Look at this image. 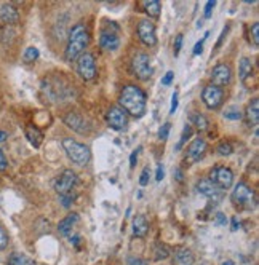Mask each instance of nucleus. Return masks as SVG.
<instances>
[{"mask_svg":"<svg viewBox=\"0 0 259 265\" xmlns=\"http://www.w3.org/2000/svg\"><path fill=\"white\" fill-rule=\"evenodd\" d=\"M120 106L125 112L136 118L143 117L146 112V94L136 85H126L120 93Z\"/></svg>","mask_w":259,"mask_h":265,"instance_id":"1","label":"nucleus"},{"mask_svg":"<svg viewBox=\"0 0 259 265\" xmlns=\"http://www.w3.org/2000/svg\"><path fill=\"white\" fill-rule=\"evenodd\" d=\"M88 43H90V34L86 27L83 24H75L69 34L66 47V59L75 61L83 53V50L88 47Z\"/></svg>","mask_w":259,"mask_h":265,"instance_id":"2","label":"nucleus"},{"mask_svg":"<svg viewBox=\"0 0 259 265\" xmlns=\"http://www.w3.org/2000/svg\"><path fill=\"white\" fill-rule=\"evenodd\" d=\"M62 149L74 163L85 164V163L90 161V157H91L90 149L86 147L85 144H82V142H77V141H74L71 138H66L62 141Z\"/></svg>","mask_w":259,"mask_h":265,"instance_id":"3","label":"nucleus"},{"mask_svg":"<svg viewBox=\"0 0 259 265\" xmlns=\"http://www.w3.org/2000/svg\"><path fill=\"white\" fill-rule=\"evenodd\" d=\"M132 69L133 74L138 77L139 80H149L154 74L152 61H150L149 54L146 53H138L132 61Z\"/></svg>","mask_w":259,"mask_h":265,"instance_id":"4","label":"nucleus"},{"mask_svg":"<svg viewBox=\"0 0 259 265\" xmlns=\"http://www.w3.org/2000/svg\"><path fill=\"white\" fill-rule=\"evenodd\" d=\"M232 202L246 209H251V206L256 205V196H254V192L246 184L239 182L232 192Z\"/></svg>","mask_w":259,"mask_h":265,"instance_id":"5","label":"nucleus"},{"mask_svg":"<svg viewBox=\"0 0 259 265\" xmlns=\"http://www.w3.org/2000/svg\"><path fill=\"white\" fill-rule=\"evenodd\" d=\"M210 181L218 187V189L225 190V189H229V187H232L234 173L225 167H216L210 173Z\"/></svg>","mask_w":259,"mask_h":265,"instance_id":"6","label":"nucleus"},{"mask_svg":"<svg viewBox=\"0 0 259 265\" xmlns=\"http://www.w3.org/2000/svg\"><path fill=\"white\" fill-rule=\"evenodd\" d=\"M79 182V178L77 174H75L72 170H64L58 178L55 179V190L59 193V195H64V193H69L72 192V189Z\"/></svg>","mask_w":259,"mask_h":265,"instance_id":"7","label":"nucleus"},{"mask_svg":"<svg viewBox=\"0 0 259 265\" xmlns=\"http://www.w3.org/2000/svg\"><path fill=\"white\" fill-rule=\"evenodd\" d=\"M202 101H203L205 106H207L208 109H211V110L218 109L222 104V101H224L222 88L214 86V85H207L203 88V91H202Z\"/></svg>","mask_w":259,"mask_h":265,"instance_id":"8","label":"nucleus"},{"mask_svg":"<svg viewBox=\"0 0 259 265\" xmlns=\"http://www.w3.org/2000/svg\"><path fill=\"white\" fill-rule=\"evenodd\" d=\"M77 72L83 80H93L96 77V64L91 53H82L77 58Z\"/></svg>","mask_w":259,"mask_h":265,"instance_id":"9","label":"nucleus"},{"mask_svg":"<svg viewBox=\"0 0 259 265\" xmlns=\"http://www.w3.org/2000/svg\"><path fill=\"white\" fill-rule=\"evenodd\" d=\"M106 120H107V125L115 131H123L128 125L126 112L120 106H114V107H111L109 110H107Z\"/></svg>","mask_w":259,"mask_h":265,"instance_id":"10","label":"nucleus"},{"mask_svg":"<svg viewBox=\"0 0 259 265\" xmlns=\"http://www.w3.org/2000/svg\"><path fill=\"white\" fill-rule=\"evenodd\" d=\"M197 192L200 193V195H203L205 198H207V200L210 202V203H213V205H218L221 200H222V190L221 189H218V187H216L210 179H202V181H199V184H197Z\"/></svg>","mask_w":259,"mask_h":265,"instance_id":"11","label":"nucleus"},{"mask_svg":"<svg viewBox=\"0 0 259 265\" xmlns=\"http://www.w3.org/2000/svg\"><path fill=\"white\" fill-rule=\"evenodd\" d=\"M138 36L144 45L154 47L157 43V34H155V26L150 23L149 19H141L138 24Z\"/></svg>","mask_w":259,"mask_h":265,"instance_id":"12","label":"nucleus"},{"mask_svg":"<svg viewBox=\"0 0 259 265\" xmlns=\"http://www.w3.org/2000/svg\"><path fill=\"white\" fill-rule=\"evenodd\" d=\"M232 79V71L228 64H218L214 65V69L211 72V85L214 86H224V85H229Z\"/></svg>","mask_w":259,"mask_h":265,"instance_id":"13","label":"nucleus"},{"mask_svg":"<svg viewBox=\"0 0 259 265\" xmlns=\"http://www.w3.org/2000/svg\"><path fill=\"white\" fill-rule=\"evenodd\" d=\"M64 123H66L69 128H72L74 131L82 132V135L90 131V123L77 112H69L66 117H64Z\"/></svg>","mask_w":259,"mask_h":265,"instance_id":"14","label":"nucleus"},{"mask_svg":"<svg viewBox=\"0 0 259 265\" xmlns=\"http://www.w3.org/2000/svg\"><path fill=\"white\" fill-rule=\"evenodd\" d=\"M100 45L107 50V51H114L120 45V37H118L117 30L114 29H103L101 37H100Z\"/></svg>","mask_w":259,"mask_h":265,"instance_id":"15","label":"nucleus"},{"mask_svg":"<svg viewBox=\"0 0 259 265\" xmlns=\"http://www.w3.org/2000/svg\"><path fill=\"white\" fill-rule=\"evenodd\" d=\"M205 152H207V142L203 139L197 138L190 142V146L187 149V161L189 163H196V161H200L205 155Z\"/></svg>","mask_w":259,"mask_h":265,"instance_id":"16","label":"nucleus"},{"mask_svg":"<svg viewBox=\"0 0 259 265\" xmlns=\"http://www.w3.org/2000/svg\"><path fill=\"white\" fill-rule=\"evenodd\" d=\"M245 118L248 121V125H251V126H256L259 123V99L257 97H254L253 101L246 106Z\"/></svg>","mask_w":259,"mask_h":265,"instance_id":"17","label":"nucleus"},{"mask_svg":"<svg viewBox=\"0 0 259 265\" xmlns=\"http://www.w3.org/2000/svg\"><path fill=\"white\" fill-rule=\"evenodd\" d=\"M79 219H80V216L77 214V213H72V214H69V216H66L64 217L61 222H59V225H58V230H59V234L62 235V237H68L71 231H72V228H74V225L79 222Z\"/></svg>","mask_w":259,"mask_h":265,"instance_id":"18","label":"nucleus"},{"mask_svg":"<svg viewBox=\"0 0 259 265\" xmlns=\"http://www.w3.org/2000/svg\"><path fill=\"white\" fill-rule=\"evenodd\" d=\"M147 231H149V222H147L146 216H143V214L135 216V219H133V234H135V237L144 238L147 235Z\"/></svg>","mask_w":259,"mask_h":265,"instance_id":"19","label":"nucleus"},{"mask_svg":"<svg viewBox=\"0 0 259 265\" xmlns=\"http://www.w3.org/2000/svg\"><path fill=\"white\" fill-rule=\"evenodd\" d=\"M0 19L4 21V23H8V24H13L19 19V13L18 10L13 7V5H2L0 7Z\"/></svg>","mask_w":259,"mask_h":265,"instance_id":"20","label":"nucleus"},{"mask_svg":"<svg viewBox=\"0 0 259 265\" xmlns=\"http://www.w3.org/2000/svg\"><path fill=\"white\" fill-rule=\"evenodd\" d=\"M26 138L34 147H40V144L43 142V132L37 126L29 125V126H26Z\"/></svg>","mask_w":259,"mask_h":265,"instance_id":"21","label":"nucleus"},{"mask_svg":"<svg viewBox=\"0 0 259 265\" xmlns=\"http://www.w3.org/2000/svg\"><path fill=\"white\" fill-rule=\"evenodd\" d=\"M176 259L181 265H192L196 257H193V252L189 248H179L176 251Z\"/></svg>","mask_w":259,"mask_h":265,"instance_id":"22","label":"nucleus"},{"mask_svg":"<svg viewBox=\"0 0 259 265\" xmlns=\"http://www.w3.org/2000/svg\"><path fill=\"white\" fill-rule=\"evenodd\" d=\"M143 7L146 10V13L150 16V18H158L160 16V12H161V5L158 0H146L143 2Z\"/></svg>","mask_w":259,"mask_h":265,"instance_id":"23","label":"nucleus"},{"mask_svg":"<svg viewBox=\"0 0 259 265\" xmlns=\"http://www.w3.org/2000/svg\"><path fill=\"white\" fill-rule=\"evenodd\" d=\"M239 72H240V80L245 82L248 79V75H251L253 72V62L248 58H242L239 64Z\"/></svg>","mask_w":259,"mask_h":265,"instance_id":"24","label":"nucleus"},{"mask_svg":"<svg viewBox=\"0 0 259 265\" xmlns=\"http://www.w3.org/2000/svg\"><path fill=\"white\" fill-rule=\"evenodd\" d=\"M8 265H36V262L29 259L24 254H19V252H15L10 256L8 259Z\"/></svg>","mask_w":259,"mask_h":265,"instance_id":"25","label":"nucleus"},{"mask_svg":"<svg viewBox=\"0 0 259 265\" xmlns=\"http://www.w3.org/2000/svg\"><path fill=\"white\" fill-rule=\"evenodd\" d=\"M190 121L193 125H196V128L199 129V131H207L208 129V120L205 118V115H202V114H192L190 115Z\"/></svg>","mask_w":259,"mask_h":265,"instance_id":"26","label":"nucleus"},{"mask_svg":"<svg viewBox=\"0 0 259 265\" xmlns=\"http://www.w3.org/2000/svg\"><path fill=\"white\" fill-rule=\"evenodd\" d=\"M224 117L228 118V120H240L242 118V112H240V109L239 107H235V106H229L228 109L224 110Z\"/></svg>","mask_w":259,"mask_h":265,"instance_id":"27","label":"nucleus"},{"mask_svg":"<svg viewBox=\"0 0 259 265\" xmlns=\"http://www.w3.org/2000/svg\"><path fill=\"white\" fill-rule=\"evenodd\" d=\"M37 58H39V50H37V48H34V47L26 48V51H24V54H23V59H24L26 62H34Z\"/></svg>","mask_w":259,"mask_h":265,"instance_id":"28","label":"nucleus"},{"mask_svg":"<svg viewBox=\"0 0 259 265\" xmlns=\"http://www.w3.org/2000/svg\"><path fill=\"white\" fill-rule=\"evenodd\" d=\"M168 249L164 246V245H157L155 248H154V257H155V260H160V259H167L168 257Z\"/></svg>","mask_w":259,"mask_h":265,"instance_id":"29","label":"nucleus"},{"mask_svg":"<svg viewBox=\"0 0 259 265\" xmlns=\"http://www.w3.org/2000/svg\"><path fill=\"white\" fill-rule=\"evenodd\" d=\"M190 136H192V128H190L189 125H186V126H184V131H182V136H181V139H179V142H178V146H176V150H181V147L184 146V142H186Z\"/></svg>","mask_w":259,"mask_h":265,"instance_id":"30","label":"nucleus"},{"mask_svg":"<svg viewBox=\"0 0 259 265\" xmlns=\"http://www.w3.org/2000/svg\"><path fill=\"white\" fill-rule=\"evenodd\" d=\"M232 152H234V149L229 142H221V144L218 146V153L221 157H229Z\"/></svg>","mask_w":259,"mask_h":265,"instance_id":"31","label":"nucleus"},{"mask_svg":"<svg viewBox=\"0 0 259 265\" xmlns=\"http://www.w3.org/2000/svg\"><path fill=\"white\" fill-rule=\"evenodd\" d=\"M74 200H75V195L74 193H64V195H59V202H61V205L64 206V208H71V205L74 203Z\"/></svg>","mask_w":259,"mask_h":265,"instance_id":"32","label":"nucleus"},{"mask_svg":"<svg viewBox=\"0 0 259 265\" xmlns=\"http://www.w3.org/2000/svg\"><path fill=\"white\" fill-rule=\"evenodd\" d=\"M170 129H171V125H170V123L161 125L160 129H158V138H160L161 141H167V139H168V135H170Z\"/></svg>","mask_w":259,"mask_h":265,"instance_id":"33","label":"nucleus"},{"mask_svg":"<svg viewBox=\"0 0 259 265\" xmlns=\"http://www.w3.org/2000/svg\"><path fill=\"white\" fill-rule=\"evenodd\" d=\"M250 39L253 40L254 45H257L259 43V24L257 23H254L253 27L250 29Z\"/></svg>","mask_w":259,"mask_h":265,"instance_id":"34","label":"nucleus"},{"mask_svg":"<svg viewBox=\"0 0 259 265\" xmlns=\"http://www.w3.org/2000/svg\"><path fill=\"white\" fill-rule=\"evenodd\" d=\"M149 179H150V171H149V168H144L143 173H141V176H139V185H141V187L147 185L149 184Z\"/></svg>","mask_w":259,"mask_h":265,"instance_id":"35","label":"nucleus"},{"mask_svg":"<svg viewBox=\"0 0 259 265\" xmlns=\"http://www.w3.org/2000/svg\"><path fill=\"white\" fill-rule=\"evenodd\" d=\"M8 246V235L4 230V227H0V251H4Z\"/></svg>","mask_w":259,"mask_h":265,"instance_id":"36","label":"nucleus"},{"mask_svg":"<svg viewBox=\"0 0 259 265\" xmlns=\"http://www.w3.org/2000/svg\"><path fill=\"white\" fill-rule=\"evenodd\" d=\"M178 103H179V99H178V91L173 93L171 96V107H170V114H175V110L178 109Z\"/></svg>","mask_w":259,"mask_h":265,"instance_id":"37","label":"nucleus"},{"mask_svg":"<svg viewBox=\"0 0 259 265\" xmlns=\"http://www.w3.org/2000/svg\"><path fill=\"white\" fill-rule=\"evenodd\" d=\"M214 5H216L214 0H210V2H207V5H205V18H210V15H211V12H213Z\"/></svg>","mask_w":259,"mask_h":265,"instance_id":"38","label":"nucleus"},{"mask_svg":"<svg viewBox=\"0 0 259 265\" xmlns=\"http://www.w3.org/2000/svg\"><path fill=\"white\" fill-rule=\"evenodd\" d=\"M8 168V161H7V157L5 153L0 150V171H5Z\"/></svg>","mask_w":259,"mask_h":265,"instance_id":"39","label":"nucleus"},{"mask_svg":"<svg viewBox=\"0 0 259 265\" xmlns=\"http://www.w3.org/2000/svg\"><path fill=\"white\" fill-rule=\"evenodd\" d=\"M182 34H178L176 36V40H175V54H178L181 51V47H182Z\"/></svg>","mask_w":259,"mask_h":265,"instance_id":"40","label":"nucleus"},{"mask_svg":"<svg viewBox=\"0 0 259 265\" xmlns=\"http://www.w3.org/2000/svg\"><path fill=\"white\" fill-rule=\"evenodd\" d=\"M203 42H205V39H202L196 43V47H193V56H199V54L203 51Z\"/></svg>","mask_w":259,"mask_h":265,"instance_id":"41","label":"nucleus"},{"mask_svg":"<svg viewBox=\"0 0 259 265\" xmlns=\"http://www.w3.org/2000/svg\"><path fill=\"white\" fill-rule=\"evenodd\" d=\"M165 178V171H164V164H158L157 167V174H155V181L160 182L161 179Z\"/></svg>","mask_w":259,"mask_h":265,"instance_id":"42","label":"nucleus"},{"mask_svg":"<svg viewBox=\"0 0 259 265\" xmlns=\"http://www.w3.org/2000/svg\"><path fill=\"white\" fill-rule=\"evenodd\" d=\"M214 219H216V224H218V225H225V224H228V217H225L222 213H218Z\"/></svg>","mask_w":259,"mask_h":265,"instance_id":"43","label":"nucleus"},{"mask_svg":"<svg viewBox=\"0 0 259 265\" xmlns=\"http://www.w3.org/2000/svg\"><path fill=\"white\" fill-rule=\"evenodd\" d=\"M141 149H138L132 153V157H130V168H135L136 167V163H138V153Z\"/></svg>","mask_w":259,"mask_h":265,"instance_id":"44","label":"nucleus"},{"mask_svg":"<svg viewBox=\"0 0 259 265\" xmlns=\"http://www.w3.org/2000/svg\"><path fill=\"white\" fill-rule=\"evenodd\" d=\"M173 77H175V74H173L171 71H170V72H167V74H165V77H164V79H161V83H164V85H167V86H168V85L171 83V80H173Z\"/></svg>","mask_w":259,"mask_h":265,"instance_id":"45","label":"nucleus"},{"mask_svg":"<svg viewBox=\"0 0 259 265\" xmlns=\"http://www.w3.org/2000/svg\"><path fill=\"white\" fill-rule=\"evenodd\" d=\"M228 32H229V26H225V27H224V30H222V34H221V36H219V39H218V43H216V48H219V47H221L222 39H224V36H228Z\"/></svg>","mask_w":259,"mask_h":265,"instance_id":"46","label":"nucleus"},{"mask_svg":"<svg viewBox=\"0 0 259 265\" xmlns=\"http://www.w3.org/2000/svg\"><path fill=\"white\" fill-rule=\"evenodd\" d=\"M128 263L130 265H146V262H143L141 259H138V257H128Z\"/></svg>","mask_w":259,"mask_h":265,"instance_id":"47","label":"nucleus"},{"mask_svg":"<svg viewBox=\"0 0 259 265\" xmlns=\"http://www.w3.org/2000/svg\"><path fill=\"white\" fill-rule=\"evenodd\" d=\"M239 227H240V220L237 219V217H232V227H231V228H232V231H235V230L239 228Z\"/></svg>","mask_w":259,"mask_h":265,"instance_id":"48","label":"nucleus"},{"mask_svg":"<svg viewBox=\"0 0 259 265\" xmlns=\"http://www.w3.org/2000/svg\"><path fill=\"white\" fill-rule=\"evenodd\" d=\"M71 243H72L74 246H79V243H80V237H79L77 234L72 235V237H71Z\"/></svg>","mask_w":259,"mask_h":265,"instance_id":"49","label":"nucleus"},{"mask_svg":"<svg viewBox=\"0 0 259 265\" xmlns=\"http://www.w3.org/2000/svg\"><path fill=\"white\" fill-rule=\"evenodd\" d=\"M5 139H7V132L0 129V142H4Z\"/></svg>","mask_w":259,"mask_h":265,"instance_id":"50","label":"nucleus"},{"mask_svg":"<svg viewBox=\"0 0 259 265\" xmlns=\"http://www.w3.org/2000/svg\"><path fill=\"white\" fill-rule=\"evenodd\" d=\"M176 179H178V181H182V174H181L179 170H176Z\"/></svg>","mask_w":259,"mask_h":265,"instance_id":"51","label":"nucleus"},{"mask_svg":"<svg viewBox=\"0 0 259 265\" xmlns=\"http://www.w3.org/2000/svg\"><path fill=\"white\" fill-rule=\"evenodd\" d=\"M224 265H234L232 262H224Z\"/></svg>","mask_w":259,"mask_h":265,"instance_id":"52","label":"nucleus"}]
</instances>
